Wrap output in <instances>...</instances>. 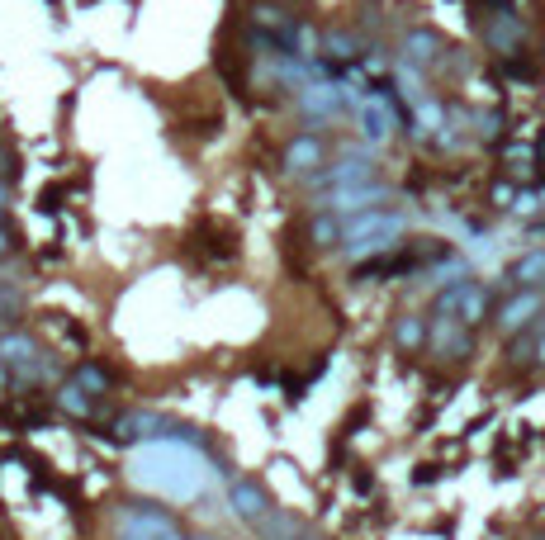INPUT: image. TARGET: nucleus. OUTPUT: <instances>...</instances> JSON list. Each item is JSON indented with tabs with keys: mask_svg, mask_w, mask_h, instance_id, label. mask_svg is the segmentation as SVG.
I'll use <instances>...</instances> for the list:
<instances>
[{
	"mask_svg": "<svg viewBox=\"0 0 545 540\" xmlns=\"http://www.w3.org/2000/svg\"><path fill=\"white\" fill-rule=\"evenodd\" d=\"M285 166H290V171H318V166H323V143H318L313 133L294 138L290 152H285Z\"/></svg>",
	"mask_w": 545,
	"mask_h": 540,
	"instance_id": "13",
	"label": "nucleus"
},
{
	"mask_svg": "<svg viewBox=\"0 0 545 540\" xmlns=\"http://www.w3.org/2000/svg\"><path fill=\"white\" fill-rule=\"evenodd\" d=\"M394 342H399L403 351H418V346L432 342V332H427V323H422L418 313H403L399 323H394Z\"/></svg>",
	"mask_w": 545,
	"mask_h": 540,
	"instance_id": "16",
	"label": "nucleus"
},
{
	"mask_svg": "<svg viewBox=\"0 0 545 540\" xmlns=\"http://www.w3.org/2000/svg\"><path fill=\"white\" fill-rule=\"evenodd\" d=\"M474 124H479L484 138H498V124H503V119H498V114H474Z\"/></svg>",
	"mask_w": 545,
	"mask_h": 540,
	"instance_id": "23",
	"label": "nucleus"
},
{
	"mask_svg": "<svg viewBox=\"0 0 545 540\" xmlns=\"http://www.w3.org/2000/svg\"><path fill=\"white\" fill-rule=\"evenodd\" d=\"M0 360H5V370H19V375H43V360H38L34 342H24V337H0Z\"/></svg>",
	"mask_w": 545,
	"mask_h": 540,
	"instance_id": "9",
	"label": "nucleus"
},
{
	"mask_svg": "<svg viewBox=\"0 0 545 540\" xmlns=\"http://www.w3.org/2000/svg\"><path fill=\"white\" fill-rule=\"evenodd\" d=\"M346 237H351V252H384V247H394V237H403V218L375 209V214L356 218Z\"/></svg>",
	"mask_w": 545,
	"mask_h": 540,
	"instance_id": "2",
	"label": "nucleus"
},
{
	"mask_svg": "<svg viewBox=\"0 0 545 540\" xmlns=\"http://www.w3.org/2000/svg\"><path fill=\"white\" fill-rule=\"evenodd\" d=\"M62 408L76 413V417H86V413H91V394H86L81 384H67V389H62Z\"/></svg>",
	"mask_w": 545,
	"mask_h": 540,
	"instance_id": "21",
	"label": "nucleus"
},
{
	"mask_svg": "<svg viewBox=\"0 0 545 540\" xmlns=\"http://www.w3.org/2000/svg\"><path fill=\"white\" fill-rule=\"evenodd\" d=\"M484 38H489L498 53H512V48L522 43V19L512 15V10H498V19H493L489 29H484Z\"/></svg>",
	"mask_w": 545,
	"mask_h": 540,
	"instance_id": "12",
	"label": "nucleus"
},
{
	"mask_svg": "<svg viewBox=\"0 0 545 540\" xmlns=\"http://www.w3.org/2000/svg\"><path fill=\"white\" fill-rule=\"evenodd\" d=\"M119 540H185L181 526L157 507H128L119 517Z\"/></svg>",
	"mask_w": 545,
	"mask_h": 540,
	"instance_id": "3",
	"label": "nucleus"
},
{
	"mask_svg": "<svg viewBox=\"0 0 545 540\" xmlns=\"http://www.w3.org/2000/svg\"><path fill=\"white\" fill-rule=\"evenodd\" d=\"M389 199V185H375V180H365V185H346V190H332L323 199L327 214L332 209H365V204H384Z\"/></svg>",
	"mask_w": 545,
	"mask_h": 540,
	"instance_id": "6",
	"label": "nucleus"
},
{
	"mask_svg": "<svg viewBox=\"0 0 545 540\" xmlns=\"http://www.w3.org/2000/svg\"><path fill=\"white\" fill-rule=\"evenodd\" d=\"M503 72H508V76H517V81H536V67H527V62H508Z\"/></svg>",
	"mask_w": 545,
	"mask_h": 540,
	"instance_id": "25",
	"label": "nucleus"
},
{
	"mask_svg": "<svg viewBox=\"0 0 545 540\" xmlns=\"http://www.w3.org/2000/svg\"><path fill=\"white\" fill-rule=\"evenodd\" d=\"M195 540H209V536H195Z\"/></svg>",
	"mask_w": 545,
	"mask_h": 540,
	"instance_id": "28",
	"label": "nucleus"
},
{
	"mask_svg": "<svg viewBox=\"0 0 545 540\" xmlns=\"http://www.w3.org/2000/svg\"><path fill=\"white\" fill-rule=\"evenodd\" d=\"M403 53H408V62L427 67V62H436V57H441V38L427 34V29H413V34L403 38Z\"/></svg>",
	"mask_w": 545,
	"mask_h": 540,
	"instance_id": "15",
	"label": "nucleus"
},
{
	"mask_svg": "<svg viewBox=\"0 0 545 540\" xmlns=\"http://www.w3.org/2000/svg\"><path fill=\"white\" fill-rule=\"evenodd\" d=\"M162 432H171V422H162L157 413H128V417H119V436H124V441H138V436H162Z\"/></svg>",
	"mask_w": 545,
	"mask_h": 540,
	"instance_id": "14",
	"label": "nucleus"
},
{
	"mask_svg": "<svg viewBox=\"0 0 545 540\" xmlns=\"http://www.w3.org/2000/svg\"><path fill=\"white\" fill-rule=\"evenodd\" d=\"M342 105V86H309L299 90V109L309 114V119H332Z\"/></svg>",
	"mask_w": 545,
	"mask_h": 540,
	"instance_id": "11",
	"label": "nucleus"
},
{
	"mask_svg": "<svg viewBox=\"0 0 545 540\" xmlns=\"http://www.w3.org/2000/svg\"><path fill=\"white\" fill-rule=\"evenodd\" d=\"M512 209H517V214H536L541 204H536V195H531V190H522V195L512 199Z\"/></svg>",
	"mask_w": 545,
	"mask_h": 540,
	"instance_id": "24",
	"label": "nucleus"
},
{
	"mask_svg": "<svg viewBox=\"0 0 545 540\" xmlns=\"http://www.w3.org/2000/svg\"><path fill=\"white\" fill-rule=\"evenodd\" d=\"M309 237H313V247H337V242H342V237H346V228H342V223H337V218H332V214H327V209H323V214L313 218Z\"/></svg>",
	"mask_w": 545,
	"mask_h": 540,
	"instance_id": "18",
	"label": "nucleus"
},
{
	"mask_svg": "<svg viewBox=\"0 0 545 540\" xmlns=\"http://www.w3.org/2000/svg\"><path fill=\"white\" fill-rule=\"evenodd\" d=\"M536 313H541V294H536V289H517L508 304L498 308V327H503V332H522V327H531Z\"/></svg>",
	"mask_w": 545,
	"mask_h": 540,
	"instance_id": "5",
	"label": "nucleus"
},
{
	"mask_svg": "<svg viewBox=\"0 0 545 540\" xmlns=\"http://www.w3.org/2000/svg\"><path fill=\"white\" fill-rule=\"evenodd\" d=\"M436 318H455L465 327H479L489 318V289L465 280V285H446L441 299H436Z\"/></svg>",
	"mask_w": 545,
	"mask_h": 540,
	"instance_id": "1",
	"label": "nucleus"
},
{
	"mask_svg": "<svg viewBox=\"0 0 545 540\" xmlns=\"http://www.w3.org/2000/svg\"><path fill=\"white\" fill-rule=\"evenodd\" d=\"M10 252V233H5V228H0V256Z\"/></svg>",
	"mask_w": 545,
	"mask_h": 540,
	"instance_id": "26",
	"label": "nucleus"
},
{
	"mask_svg": "<svg viewBox=\"0 0 545 540\" xmlns=\"http://www.w3.org/2000/svg\"><path fill=\"white\" fill-rule=\"evenodd\" d=\"M228 503H233V512L242 517V522H252V526L261 522V517H271V498H266L256 484H247V479L228 488Z\"/></svg>",
	"mask_w": 545,
	"mask_h": 540,
	"instance_id": "7",
	"label": "nucleus"
},
{
	"mask_svg": "<svg viewBox=\"0 0 545 540\" xmlns=\"http://www.w3.org/2000/svg\"><path fill=\"white\" fill-rule=\"evenodd\" d=\"M375 176V166L365 162V157H346V162H337L332 171H318V185H332V190H346V185H365V180Z\"/></svg>",
	"mask_w": 545,
	"mask_h": 540,
	"instance_id": "10",
	"label": "nucleus"
},
{
	"mask_svg": "<svg viewBox=\"0 0 545 540\" xmlns=\"http://www.w3.org/2000/svg\"><path fill=\"white\" fill-rule=\"evenodd\" d=\"M432 346L441 351V356L465 360V356L474 351V337H470V327H465V323H455V318H436V327H432Z\"/></svg>",
	"mask_w": 545,
	"mask_h": 540,
	"instance_id": "4",
	"label": "nucleus"
},
{
	"mask_svg": "<svg viewBox=\"0 0 545 540\" xmlns=\"http://www.w3.org/2000/svg\"><path fill=\"white\" fill-rule=\"evenodd\" d=\"M256 531H261L266 540H294V536H299V522L285 517V512H271V517H261V522H256Z\"/></svg>",
	"mask_w": 545,
	"mask_h": 540,
	"instance_id": "19",
	"label": "nucleus"
},
{
	"mask_svg": "<svg viewBox=\"0 0 545 540\" xmlns=\"http://www.w3.org/2000/svg\"><path fill=\"white\" fill-rule=\"evenodd\" d=\"M512 280L522 289H536V285H545V252H527L517 266H512Z\"/></svg>",
	"mask_w": 545,
	"mask_h": 540,
	"instance_id": "17",
	"label": "nucleus"
},
{
	"mask_svg": "<svg viewBox=\"0 0 545 540\" xmlns=\"http://www.w3.org/2000/svg\"><path fill=\"white\" fill-rule=\"evenodd\" d=\"M294 540H323V536H304V531H299V536H294Z\"/></svg>",
	"mask_w": 545,
	"mask_h": 540,
	"instance_id": "27",
	"label": "nucleus"
},
{
	"mask_svg": "<svg viewBox=\"0 0 545 540\" xmlns=\"http://www.w3.org/2000/svg\"><path fill=\"white\" fill-rule=\"evenodd\" d=\"M76 384H81L86 394H105V389H109V375L100 370V365H81V370H76Z\"/></svg>",
	"mask_w": 545,
	"mask_h": 540,
	"instance_id": "20",
	"label": "nucleus"
},
{
	"mask_svg": "<svg viewBox=\"0 0 545 540\" xmlns=\"http://www.w3.org/2000/svg\"><path fill=\"white\" fill-rule=\"evenodd\" d=\"M394 128V109H389V95H375V100H361V133L365 143H384Z\"/></svg>",
	"mask_w": 545,
	"mask_h": 540,
	"instance_id": "8",
	"label": "nucleus"
},
{
	"mask_svg": "<svg viewBox=\"0 0 545 540\" xmlns=\"http://www.w3.org/2000/svg\"><path fill=\"white\" fill-rule=\"evenodd\" d=\"M327 53L337 57V62H351V57H356V38L351 34H327Z\"/></svg>",
	"mask_w": 545,
	"mask_h": 540,
	"instance_id": "22",
	"label": "nucleus"
}]
</instances>
